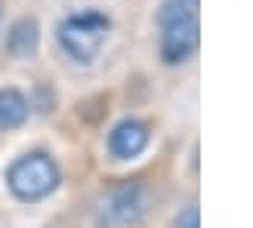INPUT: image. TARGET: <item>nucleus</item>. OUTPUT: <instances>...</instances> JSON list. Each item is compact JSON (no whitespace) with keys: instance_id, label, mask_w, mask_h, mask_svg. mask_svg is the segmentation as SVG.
Wrapping results in <instances>:
<instances>
[{"instance_id":"f257e3e1","label":"nucleus","mask_w":253,"mask_h":228,"mask_svg":"<svg viewBox=\"0 0 253 228\" xmlns=\"http://www.w3.org/2000/svg\"><path fill=\"white\" fill-rule=\"evenodd\" d=\"M161 59L182 65L198 49V0H167L161 6Z\"/></svg>"},{"instance_id":"423d86ee","label":"nucleus","mask_w":253,"mask_h":228,"mask_svg":"<svg viewBox=\"0 0 253 228\" xmlns=\"http://www.w3.org/2000/svg\"><path fill=\"white\" fill-rule=\"evenodd\" d=\"M34 49H37V22L34 19H19L6 34V53L16 56V59H25V56H31Z\"/></svg>"},{"instance_id":"6e6552de","label":"nucleus","mask_w":253,"mask_h":228,"mask_svg":"<svg viewBox=\"0 0 253 228\" xmlns=\"http://www.w3.org/2000/svg\"><path fill=\"white\" fill-rule=\"evenodd\" d=\"M173 228H201V210H198V204H188V207H182L179 213H176Z\"/></svg>"},{"instance_id":"7ed1b4c3","label":"nucleus","mask_w":253,"mask_h":228,"mask_svg":"<svg viewBox=\"0 0 253 228\" xmlns=\"http://www.w3.org/2000/svg\"><path fill=\"white\" fill-rule=\"evenodd\" d=\"M56 185H59V167L41 151L19 157L6 170V188L12 191V197L25 200V204L49 197L56 191Z\"/></svg>"},{"instance_id":"20e7f679","label":"nucleus","mask_w":253,"mask_h":228,"mask_svg":"<svg viewBox=\"0 0 253 228\" xmlns=\"http://www.w3.org/2000/svg\"><path fill=\"white\" fill-rule=\"evenodd\" d=\"M148 200V188L142 182H121L99 197L96 219L102 228H133L145 219Z\"/></svg>"},{"instance_id":"f03ea898","label":"nucleus","mask_w":253,"mask_h":228,"mask_svg":"<svg viewBox=\"0 0 253 228\" xmlns=\"http://www.w3.org/2000/svg\"><path fill=\"white\" fill-rule=\"evenodd\" d=\"M111 31V19L99 9H84L71 12V16L59 25V46L65 49L71 62L90 65L99 56V49L105 46V37Z\"/></svg>"},{"instance_id":"39448f33","label":"nucleus","mask_w":253,"mask_h":228,"mask_svg":"<svg viewBox=\"0 0 253 228\" xmlns=\"http://www.w3.org/2000/svg\"><path fill=\"white\" fill-rule=\"evenodd\" d=\"M148 148V126L139 120H121L108 133V151L118 160H133Z\"/></svg>"},{"instance_id":"0eeeda50","label":"nucleus","mask_w":253,"mask_h":228,"mask_svg":"<svg viewBox=\"0 0 253 228\" xmlns=\"http://www.w3.org/2000/svg\"><path fill=\"white\" fill-rule=\"evenodd\" d=\"M28 117V99L19 90H0V130H16Z\"/></svg>"}]
</instances>
